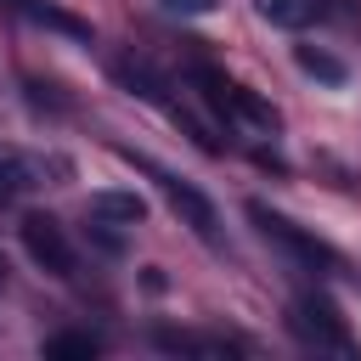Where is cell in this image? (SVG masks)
<instances>
[{"instance_id":"1","label":"cell","mask_w":361,"mask_h":361,"mask_svg":"<svg viewBox=\"0 0 361 361\" xmlns=\"http://www.w3.org/2000/svg\"><path fill=\"white\" fill-rule=\"evenodd\" d=\"M248 220L271 237V243H282L293 259H305L310 271H338V254L322 243V237H310V231H299L288 214H276V209H265V203H248Z\"/></svg>"},{"instance_id":"2","label":"cell","mask_w":361,"mask_h":361,"mask_svg":"<svg viewBox=\"0 0 361 361\" xmlns=\"http://www.w3.org/2000/svg\"><path fill=\"white\" fill-rule=\"evenodd\" d=\"M23 248L51 271V276H73V243L62 237V226L51 220V214H23Z\"/></svg>"},{"instance_id":"3","label":"cell","mask_w":361,"mask_h":361,"mask_svg":"<svg viewBox=\"0 0 361 361\" xmlns=\"http://www.w3.org/2000/svg\"><path fill=\"white\" fill-rule=\"evenodd\" d=\"M293 327L316 344V350H338V355H350L355 344H350V327H344V316L327 305V299H316V293H305L299 305H293Z\"/></svg>"},{"instance_id":"4","label":"cell","mask_w":361,"mask_h":361,"mask_svg":"<svg viewBox=\"0 0 361 361\" xmlns=\"http://www.w3.org/2000/svg\"><path fill=\"white\" fill-rule=\"evenodd\" d=\"M158 192L169 197V209L180 214V226H192L203 243H214V231H220V214H214V203L192 186V180H175V175H158Z\"/></svg>"},{"instance_id":"5","label":"cell","mask_w":361,"mask_h":361,"mask_svg":"<svg viewBox=\"0 0 361 361\" xmlns=\"http://www.w3.org/2000/svg\"><path fill=\"white\" fill-rule=\"evenodd\" d=\"M226 124H237V130H248V135H276V107H271V102H259L254 90L231 85V102H226Z\"/></svg>"},{"instance_id":"6","label":"cell","mask_w":361,"mask_h":361,"mask_svg":"<svg viewBox=\"0 0 361 361\" xmlns=\"http://www.w3.org/2000/svg\"><path fill=\"white\" fill-rule=\"evenodd\" d=\"M90 214L107 220V226H141L147 220V203H141V192H96L90 197Z\"/></svg>"},{"instance_id":"7","label":"cell","mask_w":361,"mask_h":361,"mask_svg":"<svg viewBox=\"0 0 361 361\" xmlns=\"http://www.w3.org/2000/svg\"><path fill=\"white\" fill-rule=\"evenodd\" d=\"M293 62H299L310 79H322V85H344V79H350V68H344L333 51H322V45H293Z\"/></svg>"},{"instance_id":"8","label":"cell","mask_w":361,"mask_h":361,"mask_svg":"<svg viewBox=\"0 0 361 361\" xmlns=\"http://www.w3.org/2000/svg\"><path fill=\"white\" fill-rule=\"evenodd\" d=\"M96 350H102L96 333H56V338H45V355L51 361H90Z\"/></svg>"},{"instance_id":"9","label":"cell","mask_w":361,"mask_h":361,"mask_svg":"<svg viewBox=\"0 0 361 361\" xmlns=\"http://www.w3.org/2000/svg\"><path fill=\"white\" fill-rule=\"evenodd\" d=\"M254 11L276 28H305L310 23V0H254Z\"/></svg>"},{"instance_id":"10","label":"cell","mask_w":361,"mask_h":361,"mask_svg":"<svg viewBox=\"0 0 361 361\" xmlns=\"http://www.w3.org/2000/svg\"><path fill=\"white\" fill-rule=\"evenodd\" d=\"M113 73H118V79H124V85H130L135 96H147V102H158V96H164V90H158V79H152V73H147L141 62H118Z\"/></svg>"},{"instance_id":"11","label":"cell","mask_w":361,"mask_h":361,"mask_svg":"<svg viewBox=\"0 0 361 361\" xmlns=\"http://www.w3.org/2000/svg\"><path fill=\"white\" fill-rule=\"evenodd\" d=\"M17 186H23V180H17V164H11V152H0V209L17 197Z\"/></svg>"},{"instance_id":"12","label":"cell","mask_w":361,"mask_h":361,"mask_svg":"<svg viewBox=\"0 0 361 361\" xmlns=\"http://www.w3.org/2000/svg\"><path fill=\"white\" fill-rule=\"evenodd\" d=\"M90 237H96V248H107V254H118V248H124V237H113V231H107V220H96V226H90Z\"/></svg>"},{"instance_id":"13","label":"cell","mask_w":361,"mask_h":361,"mask_svg":"<svg viewBox=\"0 0 361 361\" xmlns=\"http://www.w3.org/2000/svg\"><path fill=\"white\" fill-rule=\"evenodd\" d=\"M164 6H169V11H214L220 0H164Z\"/></svg>"},{"instance_id":"14","label":"cell","mask_w":361,"mask_h":361,"mask_svg":"<svg viewBox=\"0 0 361 361\" xmlns=\"http://www.w3.org/2000/svg\"><path fill=\"white\" fill-rule=\"evenodd\" d=\"M0 282H6V259H0Z\"/></svg>"}]
</instances>
